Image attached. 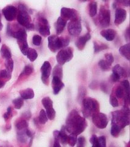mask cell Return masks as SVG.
<instances>
[{
  "instance_id": "obj_51",
  "label": "cell",
  "mask_w": 130,
  "mask_h": 147,
  "mask_svg": "<svg viewBox=\"0 0 130 147\" xmlns=\"http://www.w3.org/2000/svg\"><path fill=\"white\" fill-rule=\"evenodd\" d=\"M23 118L25 119H30L31 117V114L29 112H25L23 114Z\"/></svg>"
},
{
  "instance_id": "obj_30",
  "label": "cell",
  "mask_w": 130,
  "mask_h": 147,
  "mask_svg": "<svg viewBox=\"0 0 130 147\" xmlns=\"http://www.w3.org/2000/svg\"><path fill=\"white\" fill-rule=\"evenodd\" d=\"M18 45H19V47L21 53L24 55H26L27 50L29 49L28 44H27V40L21 41V42H18Z\"/></svg>"
},
{
  "instance_id": "obj_21",
  "label": "cell",
  "mask_w": 130,
  "mask_h": 147,
  "mask_svg": "<svg viewBox=\"0 0 130 147\" xmlns=\"http://www.w3.org/2000/svg\"><path fill=\"white\" fill-rule=\"evenodd\" d=\"M113 72H115L120 77L121 79L122 77H126L127 76L128 73L127 72L126 69L122 67L119 64H117L115 65L113 69Z\"/></svg>"
},
{
  "instance_id": "obj_46",
  "label": "cell",
  "mask_w": 130,
  "mask_h": 147,
  "mask_svg": "<svg viewBox=\"0 0 130 147\" xmlns=\"http://www.w3.org/2000/svg\"><path fill=\"white\" fill-rule=\"evenodd\" d=\"M77 146L79 147H83L85 145L86 143V139L84 138V137L81 136L80 137L77 139Z\"/></svg>"
},
{
  "instance_id": "obj_9",
  "label": "cell",
  "mask_w": 130,
  "mask_h": 147,
  "mask_svg": "<svg viewBox=\"0 0 130 147\" xmlns=\"http://www.w3.org/2000/svg\"><path fill=\"white\" fill-rule=\"evenodd\" d=\"M99 22L101 25L103 27L109 26L111 20V13L108 9L104 6H102L99 12Z\"/></svg>"
},
{
  "instance_id": "obj_28",
  "label": "cell",
  "mask_w": 130,
  "mask_h": 147,
  "mask_svg": "<svg viewBox=\"0 0 130 147\" xmlns=\"http://www.w3.org/2000/svg\"><path fill=\"white\" fill-rule=\"evenodd\" d=\"M62 74H63V71H62V68L61 66L59 65H59L56 66L53 71V77L56 76L62 79V76H63Z\"/></svg>"
},
{
  "instance_id": "obj_27",
  "label": "cell",
  "mask_w": 130,
  "mask_h": 147,
  "mask_svg": "<svg viewBox=\"0 0 130 147\" xmlns=\"http://www.w3.org/2000/svg\"><path fill=\"white\" fill-rule=\"evenodd\" d=\"M42 103L46 110L50 109L53 107V101L49 97H45L42 100Z\"/></svg>"
},
{
  "instance_id": "obj_34",
  "label": "cell",
  "mask_w": 130,
  "mask_h": 147,
  "mask_svg": "<svg viewBox=\"0 0 130 147\" xmlns=\"http://www.w3.org/2000/svg\"><path fill=\"white\" fill-rule=\"evenodd\" d=\"M77 136L75 134H70L68 136L67 144L71 146H74L77 143Z\"/></svg>"
},
{
  "instance_id": "obj_41",
  "label": "cell",
  "mask_w": 130,
  "mask_h": 147,
  "mask_svg": "<svg viewBox=\"0 0 130 147\" xmlns=\"http://www.w3.org/2000/svg\"><path fill=\"white\" fill-rule=\"evenodd\" d=\"M109 102H110L111 105L114 107H117L119 106V105L117 98H116L115 96H114L113 94H111L110 96Z\"/></svg>"
},
{
  "instance_id": "obj_43",
  "label": "cell",
  "mask_w": 130,
  "mask_h": 147,
  "mask_svg": "<svg viewBox=\"0 0 130 147\" xmlns=\"http://www.w3.org/2000/svg\"><path fill=\"white\" fill-rule=\"evenodd\" d=\"M42 42V38L39 35H34L32 38V43L36 46H39Z\"/></svg>"
},
{
  "instance_id": "obj_49",
  "label": "cell",
  "mask_w": 130,
  "mask_h": 147,
  "mask_svg": "<svg viewBox=\"0 0 130 147\" xmlns=\"http://www.w3.org/2000/svg\"><path fill=\"white\" fill-rule=\"evenodd\" d=\"M111 79H112V80L114 82H118L120 80V77L116 73L113 72V74H112V76H111Z\"/></svg>"
},
{
  "instance_id": "obj_5",
  "label": "cell",
  "mask_w": 130,
  "mask_h": 147,
  "mask_svg": "<svg viewBox=\"0 0 130 147\" xmlns=\"http://www.w3.org/2000/svg\"><path fill=\"white\" fill-rule=\"evenodd\" d=\"M73 57V49L72 47H65L59 50L56 55V60L59 65L62 66Z\"/></svg>"
},
{
  "instance_id": "obj_53",
  "label": "cell",
  "mask_w": 130,
  "mask_h": 147,
  "mask_svg": "<svg viewBox=\"0 0 130 147\" xmlns=\"http://www.w3.org/2000/svg\"><path fill=\"white\" fill-rule=\"evenodd\" d=\"M5 84H6V82L0 78V89L3 88V87L4 86V85H5Z\"/></svg>"
},
{
  "instance_id": "obj_45",
  "label": "cell",
  "mask_w": 130,
  "mask_h": 147,
  "mask_svg": "<svg viewBox=\"0 0 130 147\" xmlns=\"http://www.w3.org/2000/svg\"><path fill=\"white\" fill-rule=\"evenodd\" d=\"M90 142L93 147H99L98 137L96 135H92L90 139Z\"/></svg>"
},
{
  "instance_id": "obj_10",
  "label": "cell",
  "mask_w": 130,
  "mask_h": 147,
  "mask_svg": "<svg viewBox=\"0 0 130 147\" xmlns=\"http://www.w3.org/2000/svg\"><path fill=\"white\" fill-rule=\"evenodd\" d=\"M40 71L42 73V80L45 85H48L49 77L51 74V72H52V66H51L50 62L45 61L41 67Z\"/></svg>"
},
{
  "instance_id": "obj_32",
  "label": "cell",
  "mask_w": 130,
  "mask_h": 147,
  "mask_svg": "<svg viewBox=\"0 0 130 147\" xmlns=\"http://www.w3.org/2000/svg\"><path fill=\"white\" fill-rule=\"evenodd\" d=\"M97 13V4L96 2H92L89 4V15L91 17H94Z\"/></svg>"
},
{
  "instance_id": "obj_8",
  "label": "cell",
  "mask_w": 130,
  "mask_h": 147,
  "mask_svg": "<svg viewBox=\"0 0 130 147\" xmlns=\"http://www.w3.org/2000/svg\"><path fill=\"white\" fill-rule=\"evenodd\" d=\"M67 29L68 33L72 36H77L80 35L82 31V26L80 18H77L76 19L70 22L67 26Z\"/></svg>"
},
{
  "instance_id": "obj_54",
  "label": "cell",
  "mask_w": 130,
  "mask_h": 147,
  "mask_svg": "<svg viewBox=\"0 0 130 147\" xmlns=\"http://www.w3.org/2000/svg\"><path fill=\"white\" fill-rule=\"evenodd\" d=\"M61 146V145L60 144V142H59V141L54 140V145H53V146H54V147H57V146H59V147H60V146Z\"/></svg>"
},
{
  "instance_id": "obj_33",
  "label": "cell",
  "mask_w": 130,
  "mask_h": 147,
  "mask_svg": "<svg viewBox=\"0 0 130 147\" xmlns=\"http://www.w3.org/2000/svg\"><path fill=\"white\" fill-rule=\"evenodd\" d=\"M48 118L46 116V112L44 109H42L40 112L39 117V121L40 124L42 125H45V124L48 121Z\"/></svg>"
},
{
  "instance_id": "obj_4",
  "label": "cell",
  "mask_w": 130,
  "mask_h": 147,
  "mask_svg": "<svg viewBox=\"0 0 130 147\" xmlns=\"http://www.w3.org/2000/svg\"><path fill=\"white\" fill-rule=\"evenodd\" d=\"M48 48L53 52L67 47L70 43V39L68 38L58 37L53 35L50 36L48 38Z\"/></svg>"
},
{
  "instance_id": "obj_52",
  "label": "cell",
  "mask_w": 130,
  "mask_h": 147,
  "mask_svg": "<svg viewBox=\"0 0 130 147\" xmlns=\"http://www.w3.org/2000/svg\"><path fill=\"white\" fill-rule=\"evenodd\" d=\"M125 38H126L127 40L128 41L129 39V28H128L127 29V31L126 32H125Z\"/></svg>"
},
{
  "instance_id": "obj_56",
  "label": "cell",
  "mask_w": 130,
  "mask_h": 147,
  "mask_svg": "<svg viewBox=\"0 0 130 147\" xmlns=\"http://www.w3.org/2000/svg\"><path fill=\"white\" fill-rule=\"evenodd\" d=\"M80 1H81V2H86L87 1H88V0H79Z\"/></svg>"
},
{
  "instance_id": "obj_16",
  "label": "cell",
  "mask_w": 130,
  "mask_h": 147,
  "mask_svg": "<svg viewBox=\"0 0 130 147\" xmlns=\"http://www.w3.org/2000/svg\"><path fill=\"white\" fill-rule=\"evenodd\" d=\"M90 38H91V36L89 33H86L84 36L80 37L76 42V47L79 50H82L85 47L86 43L90 39Z\"/></svg>"
},
{
  "instance_id": "obj_48",
  "label": "cell",
  "mask_w": 130,
  "mask_h": 147,
  "mask_svg": "<svg viewBox=\"0 0 130 147\" xmlns=\"http://www.w3.org/2000/svg\"><path fill=\"white\" fill-rule=\"evenodd\" d=\"M12 116V108L11 107H9L7 110V112L4 113V118L6 121Z\"/></svg>"
},
{
  "instance_id": "obj_35",
  "label": "cell",
  "mask_w": 130,
  "mask_h": 147,
  "mask_svg": "<svg viewBox=\"0 0 130 147\" xmlns=\"http://www.w3.org/2000/svg\"><path fill=\"white\" fill-rule=\"evenodd\" d=\"M33 71H34V69L32 66H31L29 65L26 66L24 68V69H23V71L21 72V74L20 76V77H24V76H29L31 74L32 72H33Z\"/></svg>"
},
{
  "instance_id": "obj_57",
  "label": "cell",
  "mask_w": 130,
  "mask_h": 147,
  "mask_svg": "<svg viewBox=\"0 0 130 147\" xmlns=\"http://www.w3.org/2000/svg\"><path fill=\"white\" fill-rule=\"evenodd\" d=\"M1 38H0V43H1Z\"/></svg>"
},
{
  "instance_id": "obj_12",
  "label": "cell",
  "mask_w": 130,
  "mask_h": 147,
  "mask_svg": "<svg viewBox=\"0 0 130 147\" xmlns=\"http://www.w3.org/2000/svg\"><path fill=\"white\" fill-rule=\"evenodd\" d=\"M3 13L7 21H12L17 15V9L13 6H8L3 9Z\"/></svg>"
},
{
  "instance_id": "obj_44",
  "label": "cell",
  "mask_w": 130,
  "mask_h": 147,
  "mask_svg": "<svg viewBox=\"0 0 130 147\" xmlns=\"http://www.w3.org/2000/svg\"><path fill=\"white\" fill-rule=\"evenodd\" d=\"M122 85L124 88L128 97H129V84L127 80H125L122 82Z\"/></svg>"
},
{
  "instance_id": "obj_38",
  "label": "cell",
  "mask_w": 130,
  "mask_h": 147,
  "mask_svg": "<svg viewBox=\"0 0 130 147\" xmlns=\"http://www.w3.org/2000/svg\"><path fill=\"white\" fill-rule=\"evenodd\" d=\"M12 102L14 105V107L16 109H20L24 104L23 99L22 98H18L12 101Z\"/></svg>"
},
{
  "instance_id": "obj_37",
  "label": "cell",
  "mask_w": 130,
  "mask_h": 147,
  "mask_svg": "<svg viewBox=\"0 0 130 147\" xmlns=\"http://www.w3.org/2000/svg\"><path fill=\"white\" fill-rule=\"evenodd\" d=\"M94 44L95 53H98L100 51H102V50H104L108 48V46L104 44H98L96 42H94Z\"/></svg>"
},
{
  "instance_id": "obj_40",
  "label": "cell",
  "mask_w": 130,
  "mask_h": 147,
  "mask_svg": "<svg viewBox=\"0 0 130 147\" xmlns=\"http://www.w3.org/2000/svg\"><path fill=\"white\" fill-rule=\"evenodd\" d=\"M46 114L48 119H50V120H53L56 117V111L53 107L51 108L50 109L46 110Z\"/></svg>"
},
{
  "instance_id": "obj_58",
  "label": "cell",
  "mask_w": 130,
  "mask_h": 147,
  "mask_svg": "<svg viewBox=\"0 0 130 147\" xmlns=\"http://www.w3.org/2000/svg\"><path fill=\"white\" fill-rule=\"evenodd\" d=\"M0 20H1V14H0Z\"/></svg>"
},
{
  "instance_id": "obj_42",
  "label": "cell",
  "mask_w": 130,
  "mask_h": 147,
  "mask_svg": "<svg viewBox=\"0 0 130 147\" xmlns=\"http://www.w3.org/2000/svg\"><path fill=\"white\" fill-rule=\"evenodd\" d=\"M98 144L99 147H105L106 146V139L104 136L98 137Z\"/></svg>"
},
{
  "instance_id": "obj_23",
  "label": "cell",
  "mask_w": 130,
  "mask_h": 147,
  "mask_svg": "<svg viewBox=\"0 0 130 147\" xmlns=\"http://www.w3.org/2000/svg\"><path fill=\"white\" fill-rule=\"evenodd\" d=\"M15 127L18 131L25 130L28 127V123H27L26 119L21 118L18 119L15 123Z\"/></svg>"
},
{
  "instance_id": "obj_26",
  "label": "cell",
  "mask_w": 130,
  "mask_h": 147,
  "mask_svg": "<svg viewBox=\"0 0 130 147\" xmlns=\"http://www.w3.org/2000/svg\"><path fill=\"white\" fill-rule=\"evenodd\" d=\"M111 64L106 60L101 59L99 62V66L102 71H108L111 69Z\"/></svg>"
},
{
  "instance_id": "obj_14",
  "label": "cell",
  "mask_w": 130,
  "mask_h": 147,
  "mask_svg": "<svg viewBox=\"0 0 130 147\" xmlns=\"http://www.w3.org/2000/svg\"><path fill=\"white\" fill-rule=\"evenodd\" d=\"M39 31L41 35L44 37H47L50 35V26L47 20L45 18H41L40 19V26Z\"/></svg>"
},
{
  "instance_id": "obj_13",
  "label": "cell",
  "mask_w": 130,
  "mask_h": 147,
  "mask_svg": "<svg viewBox=\"0 0 130 147\" xmlns=\"http://www.w3.org/2000/svg\"><path fill=\"white\" fill-rule=\"evenodd\" d=\"M127 12L126 10L122 8H118L116 9L115 13L114 24L116 25H119L126 20Z\"/></svg>"
},
{
  "instance_id": "obj_7",
  "label": "cell",
  "mask_w": 130,
  "mask_h": 147,
  "mask_svg": "<svg viewBox=\"0 0 130 147\" xmlns=\"http://www.w3.org/2000/svg\"><path fill=\"white\" fill-rule=\"evenodd\" d=\"M92 118V122L96 127L100 129H103L107 127L108 125V118L106 114L99 112L93 115Z\"/></svg>"
},
{
  "instance_id": "obj_19",
  "label": "cell",
  "mask_w": 130,
  "mask_h": 147,
  "mask_svg": "<svg viewBox=\"0 0 130 147\" xmlns=\"http://www.w3.org/2000/svg\"><path fill=\"white\" fill-rule=\"evenodd\" d=\"M20 94L23 99H31L34 97V92L31 88L20 90Z\"/></svg>"
},
{
  "instance_id": "obj_2",
  "label": "cell",
  "mask_w": 130,
  "mask_h": 147,
  "mask_svg": "<svg viewBox=\"0 0 130 147\" xmlns=\"http://www.w3.org/2000/svg\"><path fill=\"white\" fill-rule=\"evenodd\" d=\"M129 109L128 105H125L123 109L112 113V125H118L122 129L129 125Z\"/></svg>"
},
{
  "instance_id": "obj_17",
  "label": "cell",
  "mask_w": 130,
  "mask_h": 147,
  "mask_svg": "<svg viewBox=\"0 0 130 147\" xmlns=\"http://www.w3.org/2000/svg\"><path fill=\"white\" fill-rule=\"evenodd\" d=\"M67 25V21L61 17H59L54 24V28L58 35L61 34Z\"/></svg>"
},
{
  "instance_id": "obj_24",
  "label": "cell",
  "mask_w": 130,
  "mask_h": 147,
  "mask_svg": "<svg viewBox=\"0 0 130 147\" xmlns=\"http://www.w3.org/2000/svg\"><path fill=\"white\" fill-rule=\"evenodd\" d=\"M26 56L31 62H33L36 60L37 58H38V54L35 49L29 48L26 53Z\"/></svg>"
},
{
  "instance_id": "obj_50",
  "label": "cell",
  "mask_w": 130,
  "mask_h": 147,
  "mask_svg": "<svg viewBox=\"0 0 130 147\" xmlns=\"http://www.w3.org/2000/svg\"><path fill=\"white\" fill-rule=\"evenodd\" d=\"M117 2L123 4L124 6H128L129 5V0H116Z\"/></svg>"
},
{
  "instance_id": "obj_39",
  "label": "cell",
  "mask_w": 130,
  "mask_h": 147,
  "mask_svg": "<svg viewBox=\"0 0 130 147\" xmlns=\"http://www.w3.org/2000/svg\"><path fill=\"white\" fill-rule=\"evenodd\" d=\"M5 66L6 67V69L9 72L12 73L13 69V61L11 58L6 59V62H5Z\"/></svg>"
},
{
  "instance_id": "obj_31",
  "label": "cell",
  "mask_w": 130,
  "mask_h": 147,
  "mask_svg": "<svg viewBox=\"0 0 130 147\" xmlns=\"http://www.w3.org/2000/svg\"><path fill=\"white\" fill-rule=\"evenodd\" d=\"M0 78L4 80L6 82L11 78V73L7 69H3L0 71Z\"/></svg>"
},
{
  "instance_id": "obj_55",
  "label": "cell",
  "mask_w": 130,
  "mask_h": 147,
  "mask_svg": "<svg viewBox=\"0 0 130 147\" xmlns=\"http://www.w3.org/2000/svg\"><path fill=\"white\" fill-rule=\"evenodd\" d=\"M3 28V25L1 22H0V31H1Z\"/></svg>"
},
{
  "instance_id": "obj_11",
  "label": "cell",
  "mask_w": 130,
  "mask_h": 147,
  "mask_svg": "<svg viewBox=\"0 0 130 147\" xmlns=\"http://www.w3.org/2000/svg\"><path fill=\"white\" fill-rule=\"evenodd\" d=\"M61 17L64 20H73L76 19L78 17V12L75 9H70L67 7H62L61 10Z\"/></svg>"
},
{
  "instance_id": "obj_22",
  "label": "cell",
  "mask_w": 130,
  "mask_h": 147,
  "mask_svg": "<svg viewBox=\"0 0 130 147\" xmlns=\"http://www.w3.org/2000/svg\"><path fill=\"white\" fill-rule=\"evenodd\" d=\"M67 130L65 126H63L61 128V130L59 131V142L62 145H66L67 144L68 135L67 134Z\"/></svg>"
},
{
  "instance_id": "obj_20",
  "label": "cell",
  "mask_w": 130,
  "mask_h": 147,
  "mask_svg": "<svg viewBox=\"0 0 130 147\" xmlns=\"http://www.w3.org/2000/svg\"><path fill=\"white\" fill-rule=\"evenodd\" d=\"M119 53L122 57L129 60L130 59V44L128 43L124 45H122L119 49Z\"/></svg>"
},
{
  "instance_id": "obj_36",
  "label": "cell",
  "mask_w": 130,
  "mask_h": 147,
  "mask_svg": "<svg viewBox=\"0 0 130 147\" xmlns=\"http://www.w3.org/2000/svg\"><path fill=\"white\" fill-rule=\"evenodd\" d=\"M23 130L19 131L20 132H18L17 134V139L18 141L20 142L21 143H25L27 141V136L26 134V129L25 131H22Z\"/></svg>"
},
{
  "instance_id": "obj_25",
  "label": "cell",
  "mask_w": 130,
  "mask_h": 147,
  "mask_svg": "<svg viewBox=\"0 0 130 147\" xmlns=\"http://www.w3.org/2000/svg\"><path fill=\"white\" fill-rule=\"evenodd\" d=\"M1 53L2 57L6 59L11 58L12 57L10 49H9L7 46L5 44H3L2 45L1 49Z\"/></svg>"
},
{
  "instance_id": "obj_47",
  "label": "cell",
  "mask_w": 130,
  "mask_h": 147,
  "mask_svg": "<svg viewBox=\"0 0 130 147\" xmlns=\"http://www.w3.org/2000/svg\"><path fill=\"white\" fill-rule=\"evenodd\" d=\"M105 57L106 58V60L108 62H109V63L112 64L114 62V57L111 53H106L105 55Z\"/></svg>"
},
{
  "instance_id": "obj_6",
  "label": "cell",
  "mask_w": 130,
  "mask_h": 147,
  "mask_svg": "<svg viewBox=\"0 0 130 147\" xmlns=\"http://www.w3.org/2000/svg\"><path fill=\"white\" fill-rule=\"evenodd\" d=\"M17 21L21 25L25 26L26 28L31 24V17L27 12L26 7L23 4H20L19 6V10L17 14Z\"/></svg>"
},
{
  "instance_id": "obj_18",
  "label": "cell",
  "mask_w": 130,
  "mask_h": 147,
  "mask_svg": "<svg viewBox=\"0 0 130 147\" xmlns=\"http://www.w3.org/2000/svg\"><path fill=\"white\" fill-rule=\"evenodd\" d=\"M116 34H117V33L113 29H107L100 32V34L108 41L113 40L115 38Z\"/></svg>"
},
{
  "instance_id": "obj_29",
  "label": "cell",
  "mask_w": 130,
  "mask_h": 147,
  "mask_svg": "<svg viewBox=\"0 0 130 147\" xmlns=\"http://www.w3.org/2000/svg\"><path fill=\"white\" fill-rule=\"evenodd\" d=\"M122 129V128L121 127H120L119 126L116 125H112V126H111V134L113 136L117 137L120 134V133L121 132Z\"/></svg>"
},
{
  "instance_id": "obj_1",
  "label": "cell",
  "mask_w": 130,
  "mask_h": 147,
  "mask_svg": "<svg viewBox=\"0 0 130 147\" xmlns=\"http://www.w3.org/2000/svg\"><path fill=\"white\" fill-rule=\"evenodd\" d=\"M67 132L76 136L84 132L87 126V123L84 117H82L76 110H73L69 113L66 121Z\"/></svg>"
},
{
  "instance_id": "obj_15",
  "label": "cell",
  "mask_w": 130,
  "mask_h": 147,
  "mask_svg": "<svg viewBox=\"0 0 130 147\" xmlns=\"http://www.w3.org/2000/svg\"><path fill=\"white\" fill-rule=\"evenodd\" d=\"M52 87L54 94L56 95L59 94V92L64 88V84L60 78L53 76L52 80Z\"/></svg>"
},
{
  "instance_id": "obj_3",
  "label": "cell",
  "mask_w": 130,
  "mask_h": 147,
  "mask_svg": "<svg viewBox=\"0 0 130 147\" xmlns=\"http://www.w3.org/2000/svg\"><path fill=\"white\" fill-rule=\"evenodd\" d=\"M82 114L84 118L92 117L100 111V104L98 100L92 98H85L82 100Z\"/></svg>"
}]
</instances>
